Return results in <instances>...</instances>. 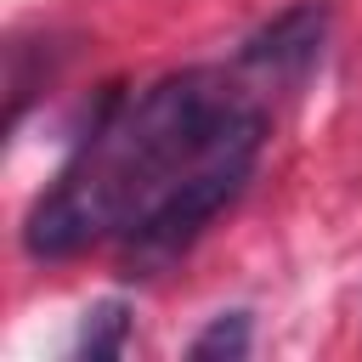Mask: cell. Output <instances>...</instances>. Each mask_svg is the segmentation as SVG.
Instances as JSON below:
<instances>
[{
    "mask_svg": "<svg viewBox=\"0 0 362 362\" xmlns=\"http://www.w3.org/2000/svg\"><path fill=\"white\" fill-rule=\"evenodd\" d=\"M187 351H192V356H249V311H226V317H215Z\"/></svg>",
    "mask_w": 362,
    "mask_h": 362,
    "instance_id": "obj_4",
    "label": "cell"
},
{
    "mask_svg": "<svg viewBox=\"0 0 362 362\" xmlns=\"http://www.w3.org/2000/svg\"><path fill=\"white\" fill-rule=\"evenodd\" d=\"M266 113L215 68H181L141 96H107L68 170L23 221L40 260L124 243L136 266L175 260L249 181Z\"/></svg>",
    "mask_w": 362,
    "mask_h": 362,
    "instance_id": "obj_1",
    "label": "cell"
},
{
    "mask_svg": "<svg viewBox=\"0 0 362 362\" xmlns=\"http://www.w3.org/2000/svg\"><path fill=\"white\" fill-rule=\"evenodd\" d=\"M322 34H328V11H322V6H294V11L272 17L260 34H249L243 68H260V74H272V79H300V74L317 62Z\"/></svg>",
    "mask_w": 362,
    "mask_h": 362,
    "instance_id": "obj_2",
    "label": "cell"
},
{
    "mask_svg": "<svg viewBox=\"0 0 362 362\" xmlns=\"http://www.w3.org/2000/svg\"><path fill=\"white\" fill-rule=\"evenodd\" d=\"M124 334H130V317L124 305H96L85 311V328H79V356H119L124 351Z\"/></svg>",
    "mask_w": 362,
    "mask_h": 362,
    "instance_id": "obj_3",
    "label": "cell"
}]
</instances>
